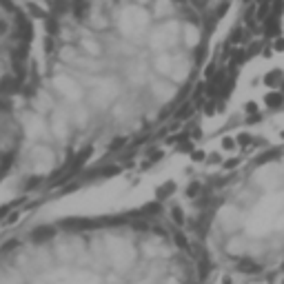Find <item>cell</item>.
Instances as JSON below:
<instances>
[{
  "instance_id": "cell-1",
  "label": "cell",
  "mask_w": 284,
  "mask_h": 284,
  "mask_svg": "<svg viewBox=\"0 0 284 284\" xmlns=\"http://www.w3.org/2000/svg\"><path fill=\"white\" fill-rule=\"evenodd\" d=\"M34 20V76L16 109L25 133L16 178L31 187L162 125L195 87L211 42L205 0H45Z\"/></svg>"
},
{
  "instance_id": "cell-2",
  "label": "cell",
  "mask_w": 284,
  "mask_h": 284,
  "mask_svg": "<svg viewBox=\"0 0 284 284\" xmlns=\"http://www.w3.org/2000/svg\"><path fill=\"white\" fill-rule=\"evenodd\" d=\"M207 262L160 211L67 218L0 249V284H198Z\"/></svg>"
},
{
  "instance_id": "cell-3",
  "label": "cell",
  "mask_w": 284,
  "mask_h": 284,
  "mask_svg": "<svg viewBox=\"0 0 284 284\" xmlns=\"http://www.w3.org/2000/svg\"><path fill=\"white\" fill-rule=\"evenodd\" d=\"M195 245L209 265L246 275L284 269V145L249 158L202 198Z\"/></svg>"
},
{
  "instance_id": "cell-4",
  "label": "cell",
  "mask_w": 284,
  "mask_h": 284,
  "mask_svg": "<svg viewBox=\"0 0 284 284\" xmlns=\"http://www.w3.org/2000/svg\"><path fill=\"white\" fill-rule=\"evenodd\" d=\"M36 62V20L29 5L0 0V105L18 109Z\"/></svg>"
},
{
  "instance_id": "cell-5",
  "label": "cell",
  "mask_w": 284,
  "mask_h": 284,
  "mask_svg": "<svg viewBox=\"0 0 284 284\" xmlns=\"http://www.w3.org/2000/svg\"><path fill=\"white\" fill-rule=\"evenodd\" d=\"M22 122L14 107L0 105V182L7 178H16L22 160Z\"/></svg>"
}]
</instances>
